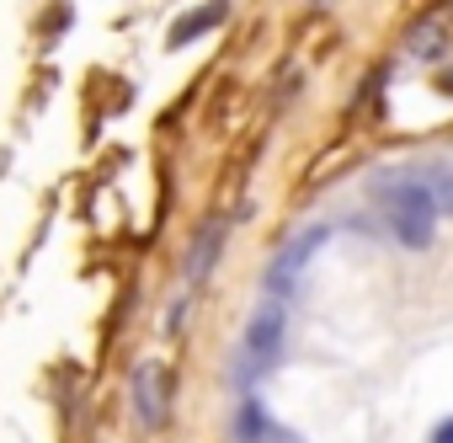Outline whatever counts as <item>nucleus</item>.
Masks as SVG:
<instances>
[{
	"label": "nucleus",
	"instance_id": "5",
	"mask_svg": "<svg viewBox=\"0 0 453 443\" xmlns=\"http://www.w3.org/2000/svg\"><path fill=\"white\" fill-rule=\"evenodd\" d=\"M448 49H453V33H448V22H442V17H421V22L411 27V38H405V54H411V59H421V65L442 59Z\"/></svg>",
	"mask_w": 453,
	"mask_h": 443
},
{
	"label": "nucleus",
	"instance_id": "4",
	"mask_svg": "<svg viewBox=\"0 0 453 443\" xmlns=\"http://www.w3.org/2000/svg\"><path fill=\"white\" fill-rule=\"evenodd\" d=\"M134 411L144 427H165V411H171V385H165V369L160 363H144L134 374Z\"/></svg>",
	"mask_w": 453,
	"mask_h": 443
},
{
	"label": "nucleus",
	"instance_id": "2",
	"mask_svg": "<svg viewBox=\"0 0 453 443\" xmlns=\"http://www.w3.org/2000/svg\"><path fill=\"white\" fill-rule=\"evenodd\" d=\"M283 331H288V321H283V305H278V299H267V305L251 315V326H246L241 363H246L251 374L273 369V363H278V353H283Z\"/></svg>",
	"mask_w": 453,
	"mask_h": 443
},
{
	"label": "nucleus",
	"instance_id": "10",
	"mask_svg": "<svg viewBox=\"0 0 453 443\" xmlns=\"http://www.w3.org/2000/svg\"><path fill=\"white\" fill-rule=\"evenodd\" d=\"M437 91H453V75H442V81H437Z\"/></svg>",
	"mask_w": 453,
	"mask_h": 443
},
{
	"label": "nucleus",
	"instance_id": "1",
	"mask_svg": "<svg viewBox=\"0 0 453 443\" xmlns=\"http://www.w3.org/2000/svg\"><path fill=\"white\" fill-rule=\"evenodd\" d=\"M437 192L426 187L421 171H395L379 182V214H384V225L389 236L405 246V252H421L432 246V230H437Z\"/></svg>",
	"mask_w": 453,
	"mask_h": 443
},
{
	"label": "nucleus",
	"instance_id": "9",
	"mask_svg": "<svg viewBox=\"0 0 453 443\" xmlns=\"http://www.w3.org/2000/svg\"><path fill=\"white\" fill-rule=\"evenodd\" d=\"M432 443H453V416H448V422H437V427H432Z\"/></svg>",
	"mask_w": 453,
	"mask_h": 443
},
{
	"label": "nucleus",
	"instance_id": "3",
	"mask_svg": "<svg viewBox=\"0 0 453 443\" xmlns=\"http://www.w3.org/2000/svg\"><path fill=\"white\" fill-rule=\"evenodd\" d=\"M315 246H326V225H310V230H299L288 246H283V257L273 262V273H267V284H273V294H294L288 284L304 273V262L315 257Z\"/></svg>",
	"mask_w": 453,
	"mask_h": 443
},
{
	"label": "nucleus",
	"instance_id": "6",
	"mask_svg": "<svg viewBox=\"0 0 453 443\" xmlns=\"http://www.w3.org/2000/svg\"><path fill=\"white\" fill-rule=\"evenodd\" d=\"M224 12H230V0H208V6H197V12H187V17H176V27H171V49H181V43L203 38L208 27H219V22H224Z\"/></svg>",
	"mask_w": 453,
	"mask_h": 443
},
{
	"label": "nucleus",
	"instance_id": "8",
	"mask_svg": "<svg viewBox=\"0 0 453 443\" xmlns=\"http://www.w3.org/2000/svg\"><path fill=\"white\" fill-rule=\"evenodd\" d=\"M421 176H426V187L437 192V203H448V208H453V160H437V166H426Z\"/></svg>",
	"mask_w": 453,
	"mask_h": 443
},
{
	"label": "nucleus",
	"instance_id": "7",
	"mask_svg": "<svg viewBox=\"0 0 453 443\" xmlns=\"http://www.w3.org/2000/svg\"><path fill=\"white\" fill-rule=\"evenodd\" d=\"M224 236H230V225H224V219L203 225V236H197V246H192V257H187V278H192V284H203V278H208V268L219 262V246H224Z\"/></svg>",
	"mask_w": 453,
	"mask_h": 443
}]
</instances>
